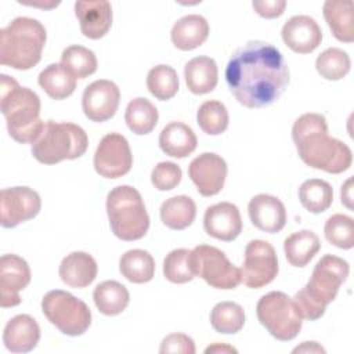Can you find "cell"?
Listing matches in <instances>:
<instances>
[{
    "label": "cell",
    "instance_id": "6da1fadb",
    "mask_svg": "<svg viewBox=\"0 0 354 354\" xmlns=\"http://www.w3.org/2000/svg\"><path fill=\"white\" fill-rule=\"evenodd\" d=\"M230 91L246 108L275 102L289 84V66L272 44L252 40L231 55L225 68Z\"/></svg>",
    "mask_w": 354,
    "mask_h": 354
},
{
    "label": "cell",
    "instance_id": "7a4b0ae2",
    "mask_svg": "<svg viewBox=\"0 0 354 354\" xmlns=\"http://www.w3.org/2000/svg\"><path fill=\"white\" fill-rule=\"evenodd\" d=\"M292 138L300 159L313 169L339 174L353 163L351 149L328 134L326 119L319 113L299 116L292 127Z\"/></svg>",
    "mask_w": 354,
    "mask_h": 354
},
{
    "label": "cell",
    "instance_id": "3957f363",
    "mask_svg": "<svg viewBox=\"0 0 354 354\" xmlns=\"http://www.w3.org/2000/svg\"><path fill=\"white\" fill-rule=\"evenodd\" d=\"M0 111L10 137L21 144H33L46 123L40 119L39 95L6 73L0 76Z\"/></svg>",
    "mask_w": 354,
    "mask_h": 354
},
{
    "label": "cell",
    "instance_id": "277c9868",
    "mask_svg": "<svg viewBox=\"0 0 354 354\" xmlns=\"http://www.w3.org/2000/svg\"><path fill=\"white\" fill-rule=\"evenodd\" d=\"M47 40L46 28L37 19L17 17L0 30V64L28 71L39 64Z\"/></svg>",
    "mask_w": 354,
    "mask_h": 354
},
{
    "label": "cell",
    "instance_id": "5b68a950",
    "mask_svg": "<svg viewBox=\"0 0 354 354\" xmlns=\"http://www.w3.org/2000/svg\"><path fill=\"white\" fill-rule=\"evenodd\" d=\"M88 147L86 131L71 122L47 120L40 136L32 144L33 158L43 165L73 160L84 155Z\"/></svg>",
    "mask_w": 354,
    "mask_h": 354
},
{
    "label": "cell",
    "instance_id": "8992f818",
    "mask_svg": "<svg viewBox=\"0 0 354 354\" xmlns=\"http://www.w3.org/2000/svg\"><path fill=\"white\" fill-rule=\"evenodd\" d=\"M106 214L112 232L122 241H137L148 232L149 216L142 196L130 185H118L109 191Z\"/></svg>",
    "mask_w": 354,
    "mask_h": 354
},
{
    "label": "cell",
    "instance_id": "52a82bcc",
    "mask_svg": "<svg viewBox=\"0 0 354 354\" xmlns=\"http://www.w3.org/2000/svg\"><path fill=\"white\" fill-rule=\"evenodd\" d=\"M256 314L268 333L281 342L295 339L303 326V318L293 301L283 292H270L257 301Z\"/></svg>",
    "mask_w": 354,
    "mask_h": 354
},
{
    "label": "cell",
    "instance_id": "ba28073f",
    "mask_svg": "<svg viewBox=\"0 0 354 354\" xmlns=\"http://www.w3.org/2000/svg\"><path fill=\"white\" fill-rule=\"evenodd\" d=\"M41 311L59 332L68 336H80L91 325L88 306L65 290L47 292L41 299Z\"/></svg>",
    "mask_w": 354,
    "mask_h": 354
},
{
    "label": "cell",
    "instance_id": "9c48e42d",
    "mask_svg": "<svg viewBox=\"0 0 354 354\" xmlns=\"http://www.w3.org/2000/svg\"><path fill=\"white\" fill-rule=\"evenodd\" d=\"M191 266L195 277L205 279L216 289H235L241 283V268L235 267L225 253L210 245H198L191 250Z\"/></svg>",
    "mask_w": 354,
    "mask_h": 354
},
{
    "label": "cell",
    "instance_id": "30bf717a",
    "mask_svg": "<svg viewBox=\"0 0 354 354\" xmlns=\"http://www.w3.org/2000/svg\"><path fill=\"white\" fill-rule=\"evenodd\" d=\"M278 257L274 246L261 239L250 241L245 248L241 282L250 289H260L271 283L278 275Z\"/></svg>",
    "mask_w": 354,
    "mask_h": 354
},
{
    "label": "cell",
    "instance_id": "8fae6325",
    "mask_svg": "<svg viewBox=\"0 0 354 354\" xmlns=\"http://www.w3.org/2000/svg\"><path fill=\"white\" fill-rule=\"evenodd\" d=\"M348 272L350 266L346 260L335 254H325L315 264L304 288L315 300L328 306L336 299L342 283H344L348 277Z\"/></svg>",
    "mask_w": 354,
    "mask_h": 354
},
{
    "label": "cell",
    "instance_id": "7c38bea8",
    "mask_svg": "<svg viewBox=\"0 0 354 354\" xmlns=\"http://www.w3.org/2000/svg\"><path fill=\"white\" fill-rule=\"evenodd\" d=\"M133 155L129 141L119 133L104 136L94 153V169L105 178H119L130 171Z\"/></svg>",
    "mask_w": 354,
    "mask_h": 354
},
{
    "label": "cell",
    "instance_id": "4fadbf2b",
    "mask_svg": "<svg viewBox=\"0 0 354 354\" xmlns=\"http://www.w3.org/2000/svg\"><path fill=\"white\" fill-rule=\"evenodd\" d=\"M40 209V195L29 187H11L0 192V224L4 228H14L36 217Z\"/></svg>",
    "mask_w": 354,
    "mask_h": 354
},
{
    "label": "cell",
    "instance_id": "5bb4252c",
    "mask_svg": "<svg viewBox=\"0 0 354 354\" xmlns=\"http://www.w3.org/2000/svg\"><path fill=\"white\" fill-rule=\"evenodd\" d=\"M120 90L106 79H100L88 84L82 95V108L91 122H105L111 119L119 106Z\"/></svg>",
    "mask_w": 354,
    "mask_h": 354
},
{
    "label": "cell",
    "instance_id": "9a60e30c",
    "mask_svg": "<svg viewBox=\"0 0 354 354\" xmlns=\"http://www.w3.org/2000/svg\"><path fill=\"white\" fill-rule=\"evenodd\" d=\"M188 176L202 196H213L224 187L227 163L214 152H203L189 163Z\"/></svg>",
    "mask_w": 354,
    "mask_h": 354
},
{
    "label": "cell",
    "instance_id": "2e32d148",
    "mask_svg": "<svg viewBox=\"0 0 354 354\" xmlns=\"http://www.w3.org/2000/svg\"><path fill=\"white\" fill-rule=\"evenodd\" d=\"M30 282V268L25 259L8 253L0 259V306L14 307L21 303L19 292Z\"/></svg>",
    "mask_w": 354,
    "mask_h": 354
},
{
    "label": "cell",
    "instance_id": "e0dca14e",
    "mask_svg": "<svg viewBox=\"0 0 354 354\" xmlns=\"http://www.w3.org/2000/svg\"><path fill=\"white\" fill-rule=\"evenodd\" d=\"M283 43L295 53H313L322 41V30L317 21L308 15L289 18L281 30Z\"/></svg>",
    "mask_w": 354,
    "mask_h": 354
},
{
    "label": "cell",
    "instance_id": "ac0fdd59",
    "mask_svg": "<svg viewBox=\"0 0 354 354\" xmlns=\"http://www.w3.org/2000/svg\"><path fill=\"white\" fill-rule=\"evenodd\" d=\"M203 228L207 235L224 241H234L242 231V217L239 209L230 202H220L206 209Z\"/></svg>",
    "mask_w": 354,
    "mask_h": 354
},
{
    "label": "cell",
    "instance_id": "d6986e66",
    "mask_svg": "<svg viewBox=\"0 0 354 354\" xmlns=\"http://www.w3.org/2000/svg\"><path fill=\"white\" fill-rule=\"evenodd\" d=\"M75 14L82 33L98 40L104 37L112 25V6L105 0H79L75 3Z\"/></svg>",
    "mask_w": 354,
    "mask_h": 354
},
{
    "label": "cell",
    "instance_id": "ffe728a7",
    "mask_svg": "<svg viewBox=\"0 0 354 354\" xmlns=\"http://www.w3.org/2000/svg\"><path fill=\"white\" fill-rule=\"evenodd\" d=\"M248 213L252 224L264 232H279L286 224L285 205L272 195L259 194L248 205Z\"/></svg>",
    "mask_w": 354,
    "mask_h": 354
},
{
    "label": "cell",
    "instance_id": "44dd1931",
    "mask_svg": "<svg viewBox=\"0 0 354 354\" xmlns=\"http://www.w3.org/2000/svg\"><path fill=\"white\" fill-rule=\"evenodd\" d=\"M40 340V326L28 314L12 317L4 326L3 343L11 353H29Z\"/></svg>",
    "mask_w": 354,
    "mask_h": 354
},
{
    "label": "cell",
    "instance_id": "7402d4cb",
    "mask_svg": "<svg viewBox=\"0 0 354 354\" xmlns=\"http://www.w3.org/2000/svg\"><path fill=\"white\" fill-rule=\"evenodd\" d=\"M98 266L94 257L86 252H72L59 264V277L71 288H86L97 277Z\"/></svg>",
    "mask_w": 354,
    "mask_h": 354
},
{
    "label": "cell",
    "instance_id": "603a6c76",
    "mask_svg": "<svg viewBox=\"0 0 354 354\" xmlns=\"http://www.w3.org/2000/svg\"><path fill=\"white\" fill-rule=\"evenodd\" d=\"M209 36V24L206 18L198 14H189L177 19L171 28L170 37L174 47L183 51L194 50L202 46Z\"/></svg>",
    "mask_w": 354,
    "mask_h": 354
},
{
    "label": "cell",
    "instance_id": "cb8c5ba5",
    "mask_svg": "<svg viewBox=\"0 0 354 354\" xmlns=\"http://www.w3.org/2000/svg\"><path fill=\"white\" fill-rule=\"evenodd\" d=\"M187 87L194 94H207L213 91L218 82V68L213 58L199 55L189 59L184 66Z\"/></svg>",
    "mask_w": 354,
    "mask_h": 354
},
{
    "label": "cell",
    "instance_id": "d4e9b609",
    "mask_svg": "<svg viewBox=\"0 0 354 354\" xmlns=\"http://www.w3.org/2000/svg\"><path fill=\"white\" fill-rule=\"evenodd\" d=\"M198 144L194 130L183 122H171L159 134L160 149L171 158H185L191 155Z\"/></svg>",
    "mask_w": 354,
    "mask_h": 354
},
{
    "label": "cell",
    "instance_id": "484cf974",
    "mask_svg": "<svg viewBox=\"0 0 354 354\" xmlns=\"http://www.w3.org/2000/svg\"><path fill=\"white\" fill-rule=\"evenodd\" d=\"M354 4L351 0H328L324 3V18L339 41L354 40Z\"/></svg>",
    "mask_w": 354,
    "mask_h": 354
},
{
    "label": "cell",
    "instance_id": "4316f807",
    "mask_svg": "<svg viewBox=\"0 0 354 354\" xmlns=\"http://www.w3.org/2000/svg\"><path fill=\"white\" fill-rule=\"evenodd\" d=\"M321 249L318 235L310 230H301L290 234L283 241L286 260L293 267H306Z\"/></svg>",
    "mask_w": 354,
    "mask_h": 354
},
{
    "label": "cell",
    "instance_id": "83f0119b",
    "mask_svg": "<svg viewBox=\"0 0 354 354\" xmlns=\"http://www.w3.org/2000/svg\"><path fill=\"white\" fill-rule=\"evenodd\" d=\"M95 307L104 315H118L126 310L130 301L129 290L118 281H104L93 292Z\"/></svg>",
    "mask_w": 354,
    "mask_h": 354
},
{
    "label": "cell",
    "instance_id": "f1b7e54d",
    "mask_svg": "<svg viewBox=\"0 0 354 354\" xmlns=\"http://www.w3.org/2000/svg\"><path fill=\"white\" fill-rule=\"evenodd\" d=\"M196 217V205L187 195H176L166 199L160 206V220L170 230L188 228Z\"/></svg>",
    "mask_w": 354,
    "mask_h": 354
},
{
    "label": "cell",
    "instance_id": "f546056e",
    "mask_svg": "<svg viewBox=\"0 0 354 354\" xmlns=\"http://www.w3.org/2000/svg\"><path fill=\"white\" fill-rule=\"evenodd\" d=\"M39 86L53 100H64L73 94L76 77L62 65L50 64L39 75Z\"/></svg>",
    "mask_w": 354,
    "mask_h": 354
},
{
    "label": "cell",
    "instance_id": "4dcf8cb0",
    "mask_svg": "<svg viewBox=\"0 0 354 354\" xmlns=\"http://www.w3.org/2000/svg\"><path fill=\"white\" fill-rule=\"evenodd\" d=\"M120 274L133 283H147L155 275V260L142 249H131L119 259Z\"/></svg>",
    "mask_w": 354,
    "mask_h": 354
},
{
    "label": "cell",
    "instance_id": "1f68e13d",
    "mask_svg": "<svg viewBox=\"0 0 354 354\" xmlns=\"http://www.w3.org/2000/svg\"><path fill=\"white\" fill-rule=\"evenodd\" d=\"M159 112L156 106L144 97L133 98L124 112V120L127 127L138 136H145L151 133L158 124Z\"/></svg>",
    "mask_w": 354,
    "mask_h": 354
},
{
    "label": "cell",
    "instance_id": "d6a6232c",
    "mask_svg": "<svg viewBox=\"0 0 354 354\" xmlns=\"http://www.w3.org/2000/svg\"><path fill=\"white\" fill-rule=\"evenodd\" d=\"M299 199L306 210L318 214L329 209L333 202V189L321 178L306 180L299 188Z\"/></svg>",
    "mask_w": 354,
    "mask_h": 354
},
{
    "label": "cell",
    "instance_id": "836d02e7",
    "mask_svg": "<svg viewBox=\"0 0 354 354\" xmlns=\"http://www.w3.org/2000/svg\"><path fill=\"white\" fill-rule=\"evenodd\" d=\"M210 324L218 333H238L245 325V311L238 303L220 301L210 313Z\"/></svg>",
    "mask_w": 354,
    "mask_h": 354
},
{
    "label": "cell",
    "instance_id": "e575fe53",
    "mask_svg": "<svg viewBox=\"0 0 354 354\" xmlns=\"http://www.w3.org/2000/svg\"><path fill=\"white\" fill-rule=\"evenodd\" d=\"M178 86L177 72L169 65H156L147 75V87L149 93L160 101L173 98L178 91Z\"/></svg>",
    "mask_w": 354,
    "mask_h": 354
},
{
    "label": "cell",
    "instance_id": "d590c367",
    "mask_svg": "<svg viewBox=\"0 0 354 354\" xmlns=\"http://www.w3.org/2000/svg\"><path fill=\"white\" fill-rule=\"evenodd\" d=\"M61 64L76 77L84 79L97 71L95 54L79 44L66 47L61 54Z\"/></svg>",
    "mask_w": 354,
    "mask_h": 354
},
{
    "label": "cell",
    "instance_id": "8d00e7d4",
    "mask_svg": "<svg viewBox=\"0 0 354 354\" xmlns=\"http://www.w3.org/2000/svg\"><path fill=\"white\" fill-rule=\"evenodd\" d=\"M315 68L324 79L340 80L350 72L351 59L342 48L329 47L317 57Z\"/></svg>",
    "mask_w": 354,
    "mask_h": 354
},
{
    "label": "cell",
    "instance_id": "74e56055",
    "mask_svg": "<svg viewBox=\"0 0 354 354\" xmlns=\"http://www.w3.org/2000/svg\"><path fill=\"white\" fill-rule=\"evenodd\" d=\"M196 122L202 131H205L206 134L218 136L224 133L228 127V111L225 105L220 101H205L196 112Z\"/></svg>",
    "mask_w": 354,
    "mask_h": 354
},
{
    "label": "cell",
    "instance_id": "f35d334b",
    "mask_svg": "<svg viewBox=\"0 0 354 354\" xmlns=\"http://www.w3.org/2000/svg\"><path fill=\"white\" fill-rule=\"evenodd\" d=\"M163 275L173 283H187L195 278L191 266V250L174 249L163 260Z\"/></svg>",
    "mask_w": 354,
    "mask_h": 354
},
{
    "label": "cell",
    "instance_id": "ab89813d",
    "mask_svg": "<svg viewBox=\"0 0 354 354\" xmlns=\"http://www.w3.org/2000/svg\"><path fill=\"white\" fill-rule=\"evenodd\" d=\"M325 238L329 243L340 249H351L354 246V221L346 214L330 216L324 227Z\"/></svg>",
    "mask_w": 354,
    "mask_h": 354
},
{
    "label": "cell",
    "instance_id": "60d3db41",
    "mask_svg": "<svg viewBox=\"0 0 354 354\" xmlns=\"http://www.w3.org/2000/svg\"><path fill=\"white\" fill-rule=\"evenodd\" d=\"M183 177L180 166L174 162H160L151 173V183L159 191H170L176 188Z\"/></svg>",
    "mask_w": 354,
    "mask_h": 354
},
{
    "label": "cell",
    "instance_id": "b9f144b4",
    "mask_svg": "<svg viewBox=\"0 0 354 354\" xmlns=\"http://www.w3.org/2000/svg\"><path fill=\"white\" fill-rule=\"evenodd\" d=\"M293 301L301 315L303 319H308V321H315L318 318H321L325 314L326 306H324L322 303H319L318 300H315L307 290L306 288L300 289L295 297Z\"/></svg>",
    "mask_w": 354,
    "mask_h": 354
},
{
    "label": "cell",
    "instance_id": "7bdbcfd3",
    "mask_svg": "<svg viewBox=\"0 0 354 354\" xmlns=\"http://www.w3.org/2000/svg\"><path fill=\"white\" fill-rule=\"evenodd\" d=\"M195 343L185 333H170L167 335L162 343L159 353L160 354H195Z\"/></svg>",
    "mask_w": 354,
    "mask_h": 354
},
{
    "label": "cell",
    "instance_id": "ee69618b",
    "mask_svg": "<svg viewBox=\"0 0 354 354\" xmlns=\"http://www.w3.org/2000/svg\"><path fill=\"white\" fill-rule=\"evenodd\" d=\"M252 7L254 11L263 18H277L283 14L286 1L285 0H263V1H253Z\"/></svg>",
    "mask_w": 354,
    "mask_h": 354
},
{
    "label": "cell",
    "instance_id": "f6af8a7d",
    "mask_svg": "<svg viewBox=\"0 0 354 354\" xmlns=\"http://www.w3.org/2000/svg\"><path fill=\"white\" fill-rule=\"evenodd\" d=\"M351 183H353V180L351 178H348L343 185H342V191H340V195H342V203L346 206V207H348V209H351L353 207V205H351V202H353V195H351Z\"/></svg>",
    "mask_w": 354,
    "mask_h": 354
},
{
    "label": "cell",
    "instance_id": "bcb514c9",
    "mask_svg": "<svg viewBox=\"0 0 354 354\" xmlns=\"http://www.w3.org/2000/svg\"><path fill=\"white\" fill-rule=\"evenodd\" d=\"M293 353H325V348L317 342H303L301 346L293 348Z\"/></svg>",
    "mask_w": 354,
    "mask_h": 354
},
{
    "label": "cell",
    "instance_id": "7dc6e473",
    "mask_svg": "<svg viewBox=\"0 0 354 354\" xmlns=\"http://www.w3.org/2000/svg\"><path fill=\"white\" fill-rule=\"evenodd\" d=\"M206 354L209 353H236V348H234L232 346H228V344H220V343H214L212 346H209L206 350H205Z\"/></svg>",
    "mask_w": 354,
    "mask_h": 354
}]
</instances>
